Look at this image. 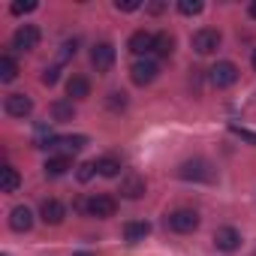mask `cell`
Here are the masks:
<instances>
[{
  "label": "cell",
  "mask_w": 256,
  "mask_h": 256,
  "mask_svg": "<svg viewBox=\"0 0 256 256\" xmlns=\"http://www.w3.org/2000/svg\"><path fill=\"white\" fill-rule=\"evenodd\" d=\"M178 175H181L184 181H205V184H211V181L217 178L214 166H211L208 160H202V157H196V160H184V163L178 166Z\"/></svg>",
  "instance_id": "6da1fadb"
},
{
  "label": "cell",
  "mask_w": 256,
  "mask_h": 256,
  "mask_svg": "<svg viewBox=\"0 0 256 256\" xmlns=\"http://www.w3.org/2000/svg\"><path fill=\"white\" fill-rule=\"evenodd\" d=\"M166 226H169L172 232L187 235V232H193V229L199 226V214L190 211V208H178V211H172V214L166 217Z\"/></svg>",
  "instance_id": "7a4b0ae2"
},
{
  "label": "cell",
  "mask_w": 256,
  "mask_h": 256,
  "mask_svg": "<svg viewBox=\"0 0 256 256\" xmlns=\"http://www.w3.org/2000/svg\"><path fill=\"white\" fill-rule=\"evenodd\" d=\"M208 78H211L214 88H229V84L238 82V66L232 60H220V64H214L208 70Z\"/></svg>",
  "instance_id": "3957f363"
},
{
  "label": "cell",
  "mask_w": 256,
  "mask_h": 256,
  "mask_svg": "<svg viewBox=\"0 0 256 256\" xmlns=\"http://www.w3.org/2000/svg\"><path fill=\"white\" fill-rule=\"evenodd\" d=\"M190 42H193V52H196V54H211V52L220 48V30H214V28H202V30L193 34Z\"/></svg>",
  "instance_id": "277c9868"
},
{
  "label": "cell",
  "mask_w": 256,
  "mask_h": 256,
  "mask_svg": "<svg viewBox=\"0 0 256 256\" xmlns=\"http://www.w3.org/2000/svg\"><path fill=\"white\" fill-rule=\"evenodd\" d=\"M40 46V28L36 24H22L12 34V48L16 52H34Z\"/></svg>",
  "instance_id": "5b68a950"
},
{
  "label": "cell",
  "mask_w": 256,
  "mask_h": 256,
  "mask_svg": "<svg viewBox=\"0 0 256 256\" xmlns=\"http://www.w3.org/2000/svg\"><path fill=\"white\" fill-rule=\"evenodd\" d=\"M114 211H118V202H114V196H108V193H96V196L88 199V214H90V217L106 220V217H114Z\"/></svg>",
  "instance_id": "8992f818"
},
{
  "label": "cell",
  "mask_w": 256,
  "mask_h": 256,
  "mask_svg": "<svg viewBox=\"0 0 256 256\" xmlns=\"http://www.w3.org/2000/svg\"><path fill=\"white\" fill-rule=\"evenodd\" d=\"M90 64L96 72H108L114 66V46L112 42H96L90 48Z\"/></svg>",
  "instance_id": "52a82bcc"
},
{
  "label": "cell",
  "mask_w": 256,
  "mask_h": 256,
  "mask_svg": "<svg viewBox=\"0 0 256 256\" xmlns=\"http://www.w3.org/2000/svg\"><path fill=\"white\" fill-rule=\"evenodd\" d=\"M130 76H133L136 84H151V82L160 76V66H157L154 60H148V58H139V60H133Z\"/></svg>",
  "instance_id": "ba28073f"
},
{
  "label": "cell",
  "mask_w": 256,
  "mask_h": 256,
  "mask_svg": "<svg viewBox=\"0 0 256 256\" xmlns=\"http://www.w3.org/2000/svg\"><path fill=\"white\" fill-rule=\"evenodd\" d=\"M120 196L124 199H142L145 196V178L139 172H126L120 178Z\"/></svg>",
  "instance_id": "9c48e42d"
},
{
  "label": "cell",
  "mask_w": 256,
  "mask_h": 256,
  "mask_svg": "<svg viewBox=\"0 0 256 256\" xmlns=\"http://www.w3.org/2000/svg\"><path fill=\"white\" fill-rule=\"evenodd\" d=\"M4 108H6V114H12V118H28V114L34 112V100H30L28 94H10L6 102H4Z\"/></svg>",
  "instance_id": "30bf717a"
},
{
  "label": "cell",
  "mask_w": 256,
  "mask_h": 256,
  "mask_svg": "<svg viewBox=\"0 0 256 256\" xmlns=\"http://www.w3.org/2000/svg\"><path fill=\"white\" fill-rule=\"evenodd\" d=\"M40 217H42L46 226H60L64 217H66V208H64V202H58V199H46L42 208H40Z\"/></svg>",
  "instance_id": "8fae6325"
},
{
  "label": "cell",
  "mask_w": 256,
  "mask_h": 256,
  "mask_svg": "<svg viewBox=\"0 0 256 256\" xmlns=\"http://www.w3.org/2000/svg\"><path fill=\"white\" fill-rule=\"evenodd\" d=\"M214 244H217V250L232 253V250L241 247V235H238V229H232V226H220V229L214 232Z\"/></svg>",
  "instance_id": "7c38bea8"
},
{
  "label": "cell",
  "mask_w": 256,
  "mask_h": 256,
  "mask_svg": "<svg viewBox=\"0 0 256 256\" xmlns=\"http://www.w3.org/2000/svg\"><path fill=\"white\" fill-rule=\"evenodd\" d=\"M10 226H12L16 232H30V226H34V214H30V208H28V205L12 208V214H10Z\"/></svg>",
  "instance_id": "4fadbf2b"
},
{
  "label": "cell",
  "mask_w": 256,
  "mask_h": 256,
  "mask_svg": "<svg viewBox=\"0 0 256 256\" xmlns=\"http://www.w3.org/2000/svg\"><path fill=\"white\" fill-rule=\"evenodd\" d=\"M148 235H151V223H148V220H133V223L124 226V238L133 241V244H136V241H145Z\"/></svg>",
  "instance_id": "5bb4252c"
},
{
  "label": "cell",
  "mask_w": 256,
  "mask_h": 256,
  "mask_svg": "<svg viewBox=\"0 0 256 256\" xmlns=\"http://www.w3.org/2000/svg\"><path fill=\"white\" fill-rule=\"evenodd\" d=\"M72 169V160L66 157V154H58V157H48L46 160V175L48 178H60V175H66Z\"/></svg>",
  "instance_id": "9a60e30c"
},
{
  "label": "cell",
  "mask_w": 256,
  "mask_h": 256,
  "mask_svg": "<svg viewBox=\"0 0 256 256\" xmlns=\"http://www.w3.org/2000/svg\"><path fill=\"white\" fill-rule=\"evenodd\" d=\"M154 36H157V34L136 30V34L130 36V52H133V54H145V52H151V48H154Z\"/></svg>",
  "instance_id": "2e32d148"
},
{
  "label": "cell",
  "mask_w": 256,
  "mask_h": 256,
  "mask_svg": "<svg viewBox=\"0 0 256 256\" xmlns=\"http://www.w3.org/2000/svg\"><path fill=\"white\" fill-rule=\"evenodd\" d=\"M66 96H70V100H84V96H90V82H88L84 76H72V78L66 82Z\"/></svg>",
  "instance_id": "e0dca14e"
},
{
  "label": "cell",
  "mask_w": 256,
  "mask_h": 256,
  "mask_svg": "<svg viewBox=\"0 0 256 256\" xmlns=\"http://www.w3.org/2000/svg\"><path fill=\"white\" fill-rule=\"evenodd\" d=\"M48 112H52V118H54L58 124H64V120H72V118H76V106H72V100H54Z\"/></svg>",
  "instance_id": "ac0fdd59"
},
{
  "label": "cell",
  "mask_w": 256,
  "mask_h": 256,
  "mask_svg": "<svg viewBox=\"0 0 256 256\" xmlns=\"http://www.w3.org/2000/svg\"><path fill=\"white\" fill-rule=\"evenodd\" d=\"M84 145H88V136H58V142H54V148H60L66 157L70 154H78Z\"/></svg>",
  "instance_id": "d6986e66"
},
{
  "label": "cell",
  "mask_w": 256,
  "mask_h": 256,
  "mask_svg": "<svg viewBox=\"0 0 256 256\" xmlns=\"http://www.w3.org/2000/svg\"><path fill=\"white\" fill-rule=\"evenodd\" d=\"M22 184V175L12 169V166H4L0 169V193H16Z\"/></svg>",
  "instance_id": "ffe728a7"
},
{
  "label": "cell",
  "mask_w": 256,
  "mask_h": 256,
  "mask_svg": "<svg viewBox=\"0 0 256 256\" xmlns=\"http://www.w3.org/2000/svg\"><path fill=\"white\" fill-rule=\"evenodd\" d=\"M154 52H157L160 58H172V52H175V36H172L169 30L157 34V36H154Z\"/></svg>",
  "instance_id": "44dd1931"
},
{
  "label": "cell",
  "mask_w": 256,
  "mask_h": 256,
  "mask_svg": "<svg viewBox=\"0 0 256 256\" xmlns=\"http://www.w3.org/2000/svg\"><path fill=\"white\" fill-rule=\"evenodd\" d=\"M16 76H18V64L10 54H4V58H0V82L10 84V82H16Z\"/></svg>",
  "instance_id": "7402d4cb"
},
{
  "label": "cell",
  "mask_w": 256,
  "mask_h": 256,
  "mask_svg": "<svg viewBox=\"0 0 256 256\" xmlns=\"http://www.w3.org/2000/svg\"><path fill=\"white\" fill-rule=\"evenodd\" d=\"M96 172H100L102 178H114V175L120 172V160H118V157H100V160H96Z\"/></svg>",
  "instance_id": "603a6c76"
},
{
  "label": "cell",
  "mask_w": 256,
  "mask_h": 256,
  "mask_svg": "<svg viewBox=\"0 0 256 256\" xmlns=\"http://www.w3.org/2000/svg\"><path fill=\"white\" fill-rule=\"evenodd\" d=\"M178 12L181 16H199L202 12V0H178Z\"/></svg>",
  "instance_id": "cb8c5ba5"
},
{
  "label": "cell",
  "mask_w": 256,
  "mask_h": 256,
  "mask_svg": "<svg viewBox=\"0 0 256 256\" xmlns=\"http://www.w3.org/2000/svg\"><path fill=\"white\" fill-rule=\"evenodd\" d=\"M12 16H24V12H34L36 10V0H16V4L10 6Z\"/></svg>",
  "instance_id": "d4e9b609"
},
{
  "label": "cell",
  "mask_w": 256,
  "mask_h": 256,
  "mask_svg": "<svg viewBox=\"0 0 256 256\" xmlns=\"http://www.w3.org/2000/svg\"><path fill=\"white\" fill-rule=\"evenodd\" d=\"M232 133H235V136H241L244 142L256 145V133H253V130H247V126H238V124H232Z\"/></svg>",
  "instance_id": "484cf974"
},
{
  "label": "cell",
  "mask_w": 256,
  "mask_h": 256,
  "mask_svg": "<svg viewBox=\"0 0 256 256\" xmlns=\"http://www.w3.org/2000/svg\"><path fill=\"white\" fill-rule=\"evenodd\" d=\"M58 78H60V70L58 66H46V72H42V84H58Z\"/></svg>",
  "instance_id": "4316f807"
},
{
  "label": "cell",
  "mask_w": 256,
  "mask_h": 256,
  "mask_svg": "<svg viewBox=\"0 0 256 256\" xmlns=\"http://www.w3.org/2000/svg\"><path fill=\"white\" fill-rule=\"evenodd\" d=\"M124 106H126V94H124V90H120V94H118V90H114V94H108V108H114V112H118V108H124Z\"/></svg>",
  "instance_id": "83f0119b"
},
{
  "label": "cell",
  "mask_w": 256,
  "mask_h": 256,
  "mask_svg": "<svg viewBox=\"0 0 256 256\" xmlns=\"http://www.w3.org/2000/svg\"><path fill=\"white\" fill-rule=\"evenodd\" d=\"M142 4H139V0H118V4H114V10L118 12H136Z\"/></svg>",
  "instance_id": "f1b7e54d"
},
{
  "label": "cell",
  "mask_w": 256,
  "mask_h": 256,
  "mask_svg": "<svg viewBox=\"0 0 256 256\" xmlns=\"http://www.w3.org/2000/svg\"><path fill=\"white\" fill-rule=\"evenodd\" d=\"M94 172H96V163H82L78 166V181H90Z\"/></svg>",
  "instance_id": "f546056e"
},
{
  "label": "cell",
  "mask_w": 256,
  "mask_h": 256,
  "mask_svg": "<svg viewBox=\"0 0 256 256\" xmlns=\"http://www.w3.org/2000/svg\"><path fill=\"white\" fill-rule=\"evenodd\" d=\"M163 10H166V4H148V12H151V16H160Z\"/></svg>",
  "instance_id": "4dcf8cb0"
},
{
  "label": "cell",
  "mask_w": 256,
  "mask_h": 256,
  "mask_svg": "<svg viewBox=\"0 0 256 256\" xmlns=\"http://www.w3.org/2000/svg\"><path fill=\"white\" fill-rule=\"evenodd\" d=\"M70 54H76V40H72V42H66V46H64V52H60V58H70Z\"/></svg>",
  "instance_id": "1f68e13d"
},
{
  "label": "cell",
  "mask_w": 256,
  "mask_h": 256,
  "mask_svg": "<svg viewBox=\"0 0 256 256\" xmlns=\"http://www.w3.org/2000/svg\"><path fill=\"white\" fill-rule=\"evenodd\" d=\"M250 16L256 18V0H253V4H250Z\"/></svg>",
  "instance_id": "d6a6232c"
},
{
  "label": "cell",
  "mask_w": 256,
  "mask_h": 256,
  "mask_svg": "<svg viewBox=\"0 0 256 256\" xmlns=\"http://www.w3.org/2000/svg\"><path fill=\"white\" fill-rule=\"evenodd\" d=\"M250 64H253V70H256V48H253V54H250Z\"/></svg>",
  "instance_id": "836d02e7"
},
{
  "label": "cell",
  "mask_w": 256,
  "mask_h": 256,
  "mask_svg": "<svg viewBox=\"0 0 256 256\" xmlns=\"http://www.w3.org/2000/svg\"><path fill=\"white\" fill-rule=\"evenodd\" d=\"M72 256H94V253H88V250H82V253H72Z\"/></svg>",
  "instance_id": "e575fe53"
}]
</instances>
